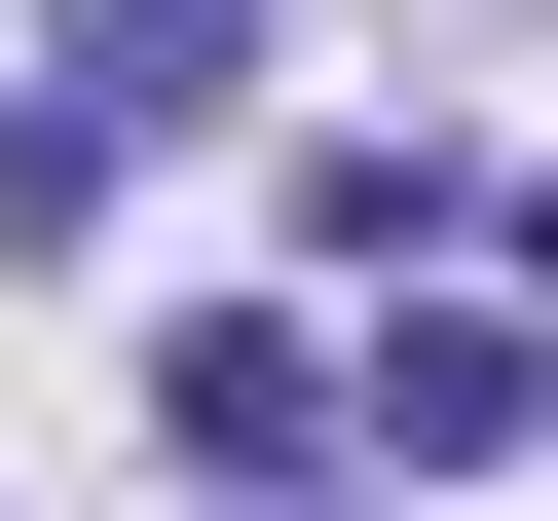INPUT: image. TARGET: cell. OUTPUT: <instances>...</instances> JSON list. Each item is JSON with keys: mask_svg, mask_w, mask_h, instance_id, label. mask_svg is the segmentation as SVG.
<instances>
[{"mask_svg": "<svg viewBox=\"0 0 558 521\" xmlns=\"http://www.w3.org/2000/svg\"><path fill=\"white\" fill-rule=\"evenodd\" d=\"M521 223H558V186H521Z\"/></svg>", "mask_w": 558, "mask_h": 521, "instance_id": "5b68a950", "label": "cell"}, {"mask_svg": "<svg viewBox=\"0 0 558 521\" xmlns=\"http://www.w3.org/2000/svg\"><path fill=\"white\" fill-rule=\"evenodd\" d=\"M260 75V0H75V112H223Z\"/></svg>", "mask_w": 558, "mask_h": 521, "instance_id": "3957f363", "label": "cell"}, {"mask_svg": "<svg viewBox=\"0 0 558 521\" xmlns=\"http://www.w3.org/2000/svg\"><path fill=\"white\" fill-rule=\"evenodd\" d=\"M336 410H373V373H336V336H299V299H223V336H186V484H299V447H336Z\"/></svg>", "mask_w": 558, "mask_h": 521, "instance_id": "6da1fadb", "label": "cell"}, {"mask_svg": "<svg viewBox=\"0 0 558 521\" xmlns=\"http://www.w3.org/2000/svg\"><path fill=\"white\" fill-rule=\"evenodd\" d=\"M75 223H112V112L38 75V112H0V260H75Z\"/></svg>", "mask_w": 558, "mask_h": 521, "instance_id": "277c9868", "label": "cell"}, {"mask_svg": "<svg viewBox=\"0 0 558 521\" xmlns=\"http://www.w3.org/2000/svg\"><path fill=\"white\" fill-rule=\"evenodd\" d=\"M521 410H558V373H521V299H410V336H373V447H410V484H484Z\"/></svg>", "mask_w": 558, "mask_h": 521, "instance_id": "7a4b0ae2", "label": "cell"}]
</instances>
